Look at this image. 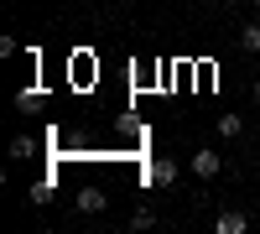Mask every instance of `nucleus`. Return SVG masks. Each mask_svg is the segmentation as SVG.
<instances>
[{"instance_id": "f257e3e1", "label": "nucleus", "mask_w": 260, "mask_h": 234, "mask_svg": "<svg viewBox=\"0 0 260 234\" xmlns=\"http://www.w3.org/2000/svg\"><path fill=\"white\" fill-rule=\"evenodd\" d=\"M213 229H219V234H245V229H250V219L240 214V208H219V219H213Z\"/></svg>"}, {"instance_id": "9d476101", "label": "nucleus", "mask_w": 260, "mask_h": 234, "mask_svg": "<svg viewBox=\"0 0 260 234\" xmlns=\"http://www.w3.org/2000/svg\"><path fill=\"white\" fill-rule=\"evenodd\" d=\"M255 104H260V78H255Z\"/></svg>"}, {"instance_id": "39448f33", "label": "nucleus", "mask_w": 260, "mask_h": 234, "mask_svg": "<svg viewBox=\"0 0 260 234\" xmlns=\"http://www.w3.org/2000/svg\"><path fill=\"white\" fill-rule=\"evenodd\" d=\"M240 47L245 52H260V21H245V26H240Z\"/></svg>"}, {"instance_id": "7ed1b4c3", "label": "nucleus", "mask_w": 260, "mask_h": 234, "mask_svg": "<svg viewBox=\"0 0 260 234\" xmlns=\"http://www.w3.org/2000/svg\"><path fill=\"white\" fill-rule=\"evenodd\" d=\"M151 182H156V187H172V182H177V161H172V156H156V161H151V172H146Z\"/></svg>"}, {"instance_id": "0eeeda50", "label": "nucleus", "mask_w": 260, "mask_h": 234, "mask_svg": "<svg viewBox=\"0 0 260 234\" xmlns=\"http://www.w3.org/2000/svg\"><path fill=\"white\" fill-rule=\"evenodd\" d=\"M219 136H224V141L240 136V115H219Z\"/></svg>"}, {"instance_id": "f03ea898", "label": "nucleus", "mask_w": 260, "mask_h": 234, "mask_svg": "<svg viewBox=\"0 0 260 234\" xmlns=\"http://www.w3.org/2000/svg\"><path fill=\"white\" fill-rule=\"evenodd\" d=\"M192 172H198L203 182L219 177V172H224V156H219V151H198V156H192Z\"/></svg>"}, {"instance_id": "423d86ee", "label": "nucleus", "mask_w": 260, "mask_h": 234, "mask_svg": "<svg viewBox=\"0 0 260 234\" xmlns=\"http://www.w3.org/2000/svg\"><path fill=\"white\" fill-rule=\"evenodd\" d=\"M11 156H16V161H26V156H37V146H31V136H16V141H11Z\"/></svg>"}, {"instance_id": "6e6552de", "label": "nucleus", "mask_w": 260, "mask_h": 234, "mask_svg": "<svg viewBox=\"0 0 260 234\" xmlns=\"http://www.w3.org/2000/svg\"><path fill=\"white\" fill-rule=\"evenodd\" d=\"M16 104H21V110H37V104H42V89H21Z\"/></svg>"}, {"instance_id": "9b49d317", "label": "nucleus", "mask_w": 260, "mask_h": 234, "mask_svg": "<svg viewBox=\"0 0 260 234\" xmlns=\"http://www.w3.org/2000/svg\"><path fill=\"white\" fill-rule=\"evenodd\" d=\"M255 6H260V0H255Z\"/></svg>"}, {"instance_id": "20e7f679", "label": "nucleus", "mask_w": 260, "mask_h": 234, "mask_svg": "<svg viewBox=\"0 0 260 234\" xmlns=\"http://www.w3.org/2000/svg\"><path fill=\"white\" fill-rule=\"evenodd\" d=\"M73 203H78V214H104V203H110V198H104L99 187H83V193H78Z\"/></svg>"}, {"instance_id": "1a4fd4ad", "label": "nucleus", "mask_w": 260, "mask_h": 234, "mask_svg": "<svg viewBox=\"0 0 260 234\" xmlns=\"http://www.w3.org/2000/svg\"><path fill=\"white\" fill-rule=\"evenodd\" d=\"M130 224H136V229H151V224H156V214H151V208H136V214H130Z\"/></svg>"}]
</instances>
